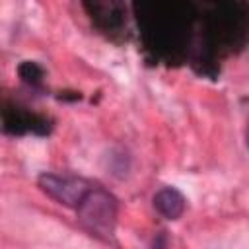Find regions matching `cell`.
Here are the masks:
<instances>
[{"label":"cell","instance_id":"1","mask_svg":"<svg viewBox=\"0 0 249 249\" xmlns=\"http://www.w3.org/2000/svg\"><path fill=\"white\" fill-rule=\"evenodd\" d=\"M76 214L91 235L109 239L117 224V198L101 185H93L76 208Z\"/></svg>","mask_w":249,"mask_h":249},{"label":"cell","instance_id":"2","mask_svg":"<svg viewBox=\"0 0 249 249\" xmlns=\"http://www.w3.org/2000/svg\"><path fill=\"white\" fill-rule=\"evenodd\" d=\"M37 185L41 187L43 193H47L56 202L76 210L95 183H91L84 177H76V175L41 173L37 179Z\"/></svg>","mask_w":249,"mask_h":249},{"label":"cell","instance_id":"3","mask_svg":"<svg viewBox=\"0 0 249 249\" xmlns=\"http://www.w3.org/2000/svg\"><path fill=\"white\" fill-rule=\"evenodd\" d=\"M185 196L173 187H163L154 195V208L167 220H179L185 212Z\"/></svg>","mask_w":249,"mask_h":249},{"label":"cell","instance_id":"4","mask_svg":"<svg viewBox=\"0 0 249 249\" xmlns=\"http://www.w3.org/2000/svg\"><path fill=\"white\" fill-rule=\"evenodd\" d=\"M19 76H21L23 82L35 86V84L41 82V78H43V70H41V66L35 64V62H23V64L19 66Z\"/></svg>","mask_w":249,"mask_h":249},{"label":"cell","instance_id":"5","mask_svg":"<svg viewBox=\"0 0 249 249\" xmlns=\"http://www.w3.org/2000/svg\"><path fill=\"white\" fill-rule=\"evenodd\" d=\"M245 142H247V146H249V124H247V128H245Z\"/></svg>","mask_w":249,"mask_h":249}]
</instances>
